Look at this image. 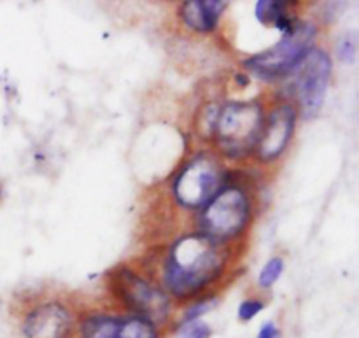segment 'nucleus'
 Listing matches in <instances>:
<instances>
[{"mask_svg":"<svg viewBox=\"0 0 359 338\" xmlns=\"http://www.w3.org/2000/svg\"><path fill=\"white\" fill-rule=\"evenodd\" d=\"M228 252L223 244L202 234L179 238L168 251L163 266V286L172 297L188 300L219 277Z\"/></svg>","mask_w":359,"mask_h":338,"instance_id":"nucleus-1","label":"nucleus"},{"mask_svg":"<svg viewBox=\"0 0 359 338\" xmlns=\"http://www.w3.org/2000/svg\"><path fill=\"white\" fill-rule=\"evenodd\" d=\"M119 325H121V319L95 314L81 323L79 332L83 338H114Z\"/></svg>","mask_w":359,"mask_h":338,"instance_id":"nucleus-12","label":"nucleus"},{"mask_svg":"<svg viewBox=\"0 0 359 338\" xmlns=\"http://www.w3.org/2000/svg\"><path fill=\"white\" fill-rule=\"evenodd\" d=\"M226 6L224 0H188L181 6V18L191 30L209 34L217 27Z\"/></svg>","mask_w":359,"mask_h":338,"instance_id":"nucleus-10","label":"nucleus"},{"mask_svg":"<svg viewBox=\"0 0 359 338\" xmlns=\"http://www.w3.org/2000/svg\"><path fill=\"white\" fill-rule=\"evenodd\" d=\"M284 272V259L280 256H273L272 259L266 262V265L263 266L262 272H259L258 283L262 288H272L273 284L279 280V277Z\"/></svg>","mask_w":359,"mask_h":338,"instance_id":"nucleus-14","label":"nucleus"},{"mask_svg":"<svg viewBox=\"0 0 359 338\" xmlns=\"http://www.w3.org/2000/svg\"><path fill=\"white\" fill-rule=\"evenodd\" d=\"M265 114L259 102H226L217 109L212 135L221 154L242 160L256 149Z\"/></svg>","mask_w":359,"mask_h":338,"instance_id":"nucleus-2","label":"nucleus"},{"mask_svg":"<svg viewBox=\"0 0 359 338\" xmlns=\"http://www.w3.org/2000/svg\"><path fill=\"white\" fill-rule=\"evenodd\" d=\"M72 314L62 304L49 302L35 307L25 318L23 338H69L72 332Z\"/></svg>","mask_w":359,"mask_h":338,"instance_id":"nucleus-9","label":"nucleus"},{"mask_svg":"<svg viewBox=\"0 0 359 338\" xmlns=\"http://www.w3.org/2000/svg\"><path fill=\"white\" fill-rule=\"evenodd\" d=\"M114 338H160V333L153 323L132 316V318L121 321Z\"/></svg>","mask_w":359,"mask_h":338,"instance_id":"nucleus-13","label":"nucleus"},{"mask_svg":"<svg viewBox=\"0 0 359 338\" xmlns=\"http://www.w3.org/2000/svg\"><path fill=\"white\" fill-rule=\"evenodd\" d=\"M256 18L265 25H273L283 34L290 32L297 21L290 16V2L284 0H259L256 4Z\"/></svg>","mask_w":359,"mask_h":338,"instance_id":"nucleus-11","label":"nucleus"},{"mask_svg":"<svg viewBox=\"0 0 359 338\" xmlns=\"http://www.w3.org/2000/svg\"><path fill=\"white\" fill-rule=\"evenodd\" d=\"M297 95L300 109L307 118L318 114L325 104L328 84L332 79V60L328 53L311 48L297 69Z\"/></svg>","mask_w":359,"mask_h":338,"instance_id":"nucleus-7","label":"nucleus"},{"mask_svg":"<svg viewBox=\"0 0 359 338\" xmlns=\"http://www.w3.org/2000/svg\"><path fill=\"white\" fill-rule=\"evenodd\" d=\"M356 34H347L340 39L339 42V58L342 62L353 63L356 58V49H358Z\"/></svg>","mask_w":359,"mask_h":338,"instance_id":"nucleus-16","label":"nucleus"},{"mask_svg":"<svg viewBox=\"0 0 359 338\" xmlns=\"http://www.w3.org/2000/svg\"><path fill=\"white\" fill-rule=\"evenodd\" d=\"M297 125V109L291 104L279 105L263 123L262 137L256 146V153L262 161L277 160L290 144Z\"/></svg>","mask_w":359,"mask_h":338,"instance_id":"nucleus-8","label":"nucleus"},{"mask_svg":"<svg viewBox=\"0 0 359 338\" xmlns=\"http://www.w3.org/2000/svg\"><path fill=\"white\" fill-rule=\"evenodd\" d=\"M214 305H216V300H203V302H200V304H196V305H193L191 309H189L188 312H186V316H184V321L182 323H189V321H198V318L202 314H205V312H209L210 309L214 307Z\"/></svg>","mask_w":359,"mask_h":338,"instance_id":"nucleus-18","label":"nucleus"},{"mask_svg":"<svg viewBox=\"0 0 359 338\" xmlns=\"http://www.w3.org/2000/svg\"><path fill=\"white\" fill-rule=\"evenodd\" d=\"M316 35V27L309 21H297L290 32L283 35L276 46L258 53L245 60V67L258 76L273 79L293 72L311 49V42Z\"/></svg>","mask_w":359,"mask_h":338,"instance_id":"nucleus-6","label":"nucleus"},{"mask_svg":"<svg viewBox=\"0 0 359 338\" xmlns=\"http://www.w3.org/2000/svg\"><path fill=\"white\" fill-rule=\"evenodd\" d=\"M251 217V200L241 186H223L200 214V234L217 244L237 238Z\"/></svg>","mask_w":359,"mask_h":338,"instance_id":"nucleus-3","label":"nucleus"},{"mask_svg":"<svg viewBox=\"0 0 359 338\" xmlns=\"http://www.w3.org/2000/svg\"><path fill=\"white\" fill-rule=\"evenodd\" d=\"M210 335H212V330L209 325L202 321H189L182 323L175 338H210Z\"/></svg>","mask_w":359,"mask_h":338,"instance_id":"nucleus-15","label":"nucleus"},{"mask_svg":"<svg viewBox=\"0 0 359 338\" xmlns=\"http://www.w3.org/2000/svg\"><path fill=\"white\" fill-rule=\"evenodd\" d=\"M111 290L116 298L126 305L137 318L153 323L156 328L167 323L170 314L168 295L133 272L132 269L121 266L114 270L111 276Z\"/></svg>","mask_w":359,"mask_h":338,"instance_id":"nucleus-4","label":"nucleus"},{"mask_svg":"<svg viewBox=\"0 0 359 338\" xmlns=\"http://www.w3.org/2000/svg\"><path fill=\"white\" fill-rule=\"evenodd\" d=\"M224 182V168L212 154H196L174 179L172 191L179 205L186 209L205 207Z\"/></svg>","mask_w":359,"mask_h":338,"instance_id":"nucleus-5","label":"nucleus"},{"mask_svg":"<svg viewBox=\"0 0 359 338\" xmlns=\"http://www.w3.org/2000/svg\"><path fill=\"white\" fill-rule=\"evenodd\" d=\"M263 307H265V304L262 300H255V298L244 300L238 307V319L241 321H251L263 311Z\"/></svg>","mask_w":359,"mask_h":338,"instance_id":"nucleus-17","label":"nucleus"},{"mask_svg":"<svg viewBox=\"0 0 359 338\" xmlns=\"http://www.w3.org/2000/svg\"><path fill=\"white\" fill-rule=\"evenodd\" d=\"M258 338H280V332L273 323H265L259 330Z\"/></svg>","mask_w":359,"mask_h":338,"instance_id":"nucleus-19","label":"nucleus"}]
</instances>
